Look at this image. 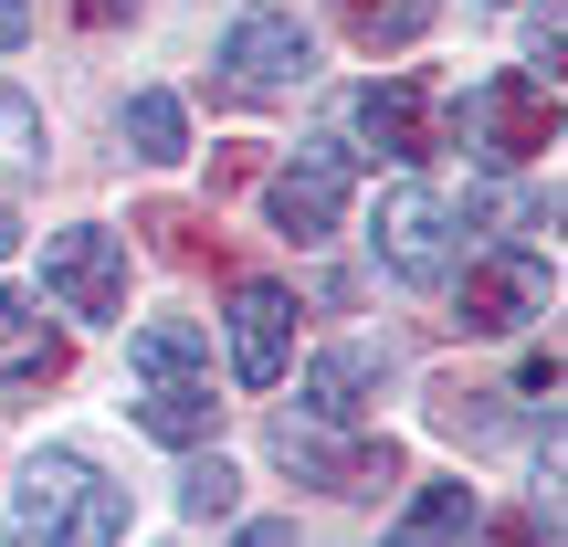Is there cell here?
Here are the masks:
<instances>
[{
    "mask_svg": "<svg viewBox=\"0 0 568 547\" xmlns=\"http://www.w3.org/2000/svg\"><path fill=\"white\" fill-rule=\"evenodd\" d=\"M42 284H53L63 316L116 326V316H126V243H116V232H95V222L53 232V243H42Z\"/></svg>",
    "mask_w": 568,
    "mask_h": 547,
    "instance_id": "cell-5",
    "label": "cell"
},
{
    "mask_svg": "<svg viewBox=\"0 0 568 547\" xmlns=\"http://www.w3.org/2000/svg\"><path fill=\"white\" fill-rule=\"evenodd\" d=\"M0 379L32 389V379H63V337L42 326L32 295H0Z\"/></svg>",
    "mask_w": 568,
    "mask_h": 547,
    "instance_id": "cell-13",
    "label": "cell"
},
{
    "mask_svg": "<svg viewBox=\"0 0 568 547\" xmlns=\"http://www.w3.org/2000/svg\"><path fill=\"white\" fill-rule=\"evenodd\" d=\"M126 368H138L148 389H211V337L190 316H148L138 337H126Z\"/></svg>",
    "mask_w": 568,
    "mask_h": 547,
    "instance_id": "cell-12",
    "label": "cell"
},
{
    "mask_svg": "<svg viewBox=\"0 0 568 547\" xmlns=\"http://www.w3.org/2000/svg\"><path fill=\"white\" fill-rule=\"evenodd\" d=\"M21 32H32V0H0V53H11Z\"/></svg>",
    "mask_w": 568,
    "mask_h": 547,
    "instance_id": "cell-22",
    "label": "cell"
},
{
    "mask_svg": "<svg viewBox=\"0 0 568 547\" xmlns=\"http://www.w3.org/2000/svg\"><path fill=\"white\" fill-rule=\"evenodd\" d=\"M116 537H126V485H105L84 453H42L0 516V547H116Z\"/></svg>",
    "mask_w": 568,
    "mask_h": 547,
    "instance_id": "cell-1",
    "label": "cell"
},
{
    "mask_svg": "<svg viewBox=\"0 0 568 547\" xmlns=\"http://www.w3.org/2000/svg\"><path fill=\"white\" fill-rule=\"evenodd\" d=\"M527 316H548V264H537L527 243L474 253L464 284H453V326H474V337H516Z\"/></svg>",
    "mask_w": 568,
    "mask_h": 547,
    "instance_id": "cell-4",
    "label": "cell"
},
{
    "mask_svg": "<svg viewBox=\"0 0 568 547\" xmlns=\"http://www.w3.org/2000/svg\"><path fill=\"white\" fill-rule=\"evenodd\" d=\"M464 537H474V485L453 474V485H422V495H410L400 527H389L379 547H464Z\"/></svg>",
    "mask_w": 568,
    "mask_h": 547,
    "instance_id": "cell-14",
    "label": "cell"
},
{
    "mask_svg": "<svg viewBox=\"0 0 568 547\" xmlns=\"http://www.w3.org/2000/svg\"><path fill=\"white\" fill-rule=\"evenodd\" d=\"M358 138L379 148V159H432V84L422 74H389V84H368L358 95Z\"/></svg>",
    "mask_w": 568,
    "mask_h": 547,
    "instance_id": "cell-11",
    "label": "cell"
},
{
    "mask_svg": "<svg viewBox=\"0 0 568 547\" xmlns=\"http://www.w3.org/2000/svg\"><path fill=\"white\" fill-rule=\"evenodd\" d=\"M537 527H548V516H527V527H495L485 547H537Z\"/></svg>",
    "mask_w": 568,
    "mask_h": 547,
    "instance_id": "cell-24",
    "label": "cell"
},
{
    "mask_svg": "<svg viewBox=\"0 0 568 547\" xmlns=\"http://www.w3.org/2000/svg\"><path fill=\"white\" fill-rule=\"evenodd\" d=\"M453 222H464V211H453L432 180H389V190H379V232H368V243H379V264L400 274V284H443V274H453Z\"/></svg>",
    "mask_w": 568,
    "mask_h": 547,
    "instance_id": "cell-3",
    "label": "cell"
},
{
    "mask_svg": "<svg viewBox=\"0 0 568 547\" xmlns=\"http://www.w3.org/2000/svg\"><path fill=\"white\" fill-rule=\"evenodd\" d=\"M422 21H432V0H347V32H358L368 53H400Z\"/></svg>",
    "mask_w": 568,
    "mask_h": 547,
    "instance_id": "cell-17",
    "label": "cell"
},
{
    "mask_svg": "<svg viewBox=\"0 0 568 547\" xmlns=\"http://www.w3.org/2000/svg\"><path fill=\"white\" fill-rule=\"evenodd\" d=\"M284 368H295V295L274 274H253V284H232V379L274 389Z\"/></svg>",
    "mask_w": 568,
    "mask_h": 547,
    "instance_id": "cell-9",
    "label": "cell"
},
{
    "mask_svg": "<svg viewBox=\"0 0 568 547\" xmlns=\"http://www.w3.org/2000/svg\"><path fill=\"white\" fill-rule=\"evenodd\" d=\"M42 159V105L21 84H0V169H32Z\"/></svg>",
    "mask_w": 568,
    "mask_h": 547,
    "instance_id": "cell-19",
    "label": "cell"
},
{
    "mask_svg": "<svg viewBox=\"0 0 568 547\" xmlns=\"http://www.w3.org/2000/svg\"><path fill=\"white\" fill-rule=\"evenodd\" d=\"M474 138V159L485 169H516V159H537V148L558 138V84H537L527 63H506V74H485L464 95V117H453Z\"/></svg>",
    "mask_w": 568,
    "mask_h": 547,
    "instance_id": "cell-2",
    "label": "cell"
},
{
    "mask_svg": "<svg viewBox=\"0 0 568 547\" xmlns=\"http://www.w3.org/2000/svg\"><path fill=\"white\" fill-rule=\"evenodd\" d=\"M274 464L305 474V485H326V495H379L389 485V443H337V432H316V422H274Z\"/></svg>",
    "mask_w": 568,
    "mask_h": 547,
    "instance_id": "cell-10",
    "label": "cell"
},
{
    "mask_svg": "<svg viewBox=\"0 0 568 547\" xmlns=\"http://www.w3.org/2000/svg\"><path fill=\"white\" fill-rule=\"evenodd\" d=\"M516 389H527V401H558V347H537V358L516 368Z\"/></svg>",
    "mask_w": 568,
    "mask_h": 547,
    "instance_id": "cell-20",
    "label": "cell"
},
{
    "mask_svg": "<svg viewBox=\"0 0 568 547\" xmlns=\"http://www.w3.org/2000/svg\"><path fill=\"white\" fill-rule=\"evenodd\" d=\"M389 389V347H368V337H347V347H326V358H305V379H295V422H316V432H347V422H368V401Z\"/></svg>",
    "mask_w": 568,
    "mask_h": 547,
    "instance_id": "cell-8",
    "label": "cell"
},
{
    "mask_svg": "<svg viewBox=\"0 0 568 547\" xmlns=\"http://www.w3.org/2000/svg\"><path fill=\"white\" fill-rule=\"evenodd\" d=\"M138 432L148 443H169V453H190V443H211V422H222V401L211 389H138Z\"/></svg>",
    "mask_w": 568,
    "mask_h": 547,
    "instance_id": "cell-15",
    "label": "cell"
},
{
    "mask_svg": "<svg viewBox=\"0 0 568 547\" xmlns=\"http://www.w3.org/2000/svg\"><path fill=\"white\" fill-rule=\"evenodd\" d=\"M347 180H358V159H347V138H316V148H295V159L264 180V211H274V232H295V243H326L337 232V211H347Z\"/></svg>",
    "mask_w": 568,
    "mask_h": 547,
    "instance_id": "cell-6",
    "label": "cell"
},
{
    "mask_svg": "<svg viewBox=\"0 0 568 547\" xmlns=\"http://www.w3.org/2000/svg\"><path fill=\"white\" fill-rule=\"evenodd\" d=\"M126 148H138L148 169H169V159H190V117H180V95H126Z\"/></svg>",
    "mask_w": 568,
    "mask_h": 547,
    "instance_id": "cell-16",
    "label": "cell"
},
{
    "mask_svg": "<svg viewBox=\"0 0 568 547\" xmlns=\"http://www.w3.org/2000/svg\"><path fill=\"white\" fill-rule=\"evenodd\" d=\"M11 243H21V222H11V201H0V264H11Z\"/></svg>",
    "mask_w": 568,
    "mask_h": 547,
    "instance_id": "cell-25",
    "label": "cell"
},
{
    "mask_svg": "<svg viewBox=\"0 0 568 547\" xmlns=\"http://www.w3.org/2000/svg\"><path fill=\"white\" fill-rule=\"evenodd\" d=\"M232 547H295V527H284V516H264V527H243Z\"/></svg>",
    "mask_w": 568,
    "mask_h": 547,
    "instance_id": "cell-21",
    "label": "cell"
},
{
    "mask_svg": "<svg viewBox=\"0 0 568 547\" xmlns=\"http://www.w3.org/2000/svg\"><path fill=\"white\" fill-rule=\"evenodd\" d=\"M84 21H138V0H74Z\"/></svg>",
    "mask_w": 568,
    "mask_h": 547,
    "instance_id": "cell-23",
    "label": "cell"
},
{
    "mask_svg": "<svg viewBox=\"0 0 568 547\" xmlns=\"http://www.w3.org/2000/svg\"><path fill=\"white\" fill-rule=\"evenodd\" d=\"M232 506H243V474H232L222 453H201V464L180 474V516H201V527H211V516H232Z\"/></svg>",
    "mask_w": 568,
    "mask_h": 547,
    "instance_id": "cell-18",
    "label": "cell"
},
{
    "mask_svg": "<svg viewBox=\"0 0 568 547\" xmlns=\"http://www.w3.org/2000/svg\"><path fill=\"white\" fill-rule=\"evenodd\" d=\"M222 74H232V95H295L316 74V32L295 11H243L222 32Z\"/></svg>",
    "mask_w": 568,
    "mask_h": 547,
    "instance_id": "cell-7",
    "label": "cell"
}]
</instances>
